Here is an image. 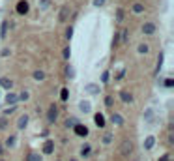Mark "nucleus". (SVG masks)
Returning a JSON list of instances; mask_svg holds the SVG:
<instances>
[{"instance_id":"nucleus-1","label":"nucleus","mask_w":174,"mask_h":161,"mask_svg":"<svg viewBox=\"0 0 174 161\" xmlns=\"http://www.w3.org/2000/svg\"><path fill=\"white\" fill-rule=\"evenodd\" d=\"M56 118H58V105L53 103L51 107H49V111H47V122L49 124H55Z\"/></svg>"},{"instance_id":"nucleus-2","label":"nucleus","mask_w":174,"mask_h":161,"mask_svg":"<svg viewBox=\"0 0 174 161\" xmlns=\"http://www.w3.org/2000/svg\"><path fill=\"white\" fill-rule=\"evenodd\" d=\"M28 10H30L28 0H19V2H17V6H15L17 15H26V13H28Z\"/></svg>"},{"instance_id":"nucleus-3","label":"nucleus","mask_w":174,"mask_h":161,"mask_svg":"<svg viewBox=\"0 0 174 161\" xmlns=\"http://www.w3.org/2000/svg\"><path fill=\"white\" fill-rule=\"evenodd\" d=\"M71 129H73V133H75L77 137H86V135H88V127H86L84 124H75Z\"/></svg>"},{"instance_id":"nucleus-4","label":"nucleus","mask_w":174,"mask_h":161,"mask_svg":"<svg viewBox=\"0 0 174 161\" xmlns=\"http://www.w3.org/2000/svg\"><path fill=\"white\" fill-rule=\"evenodd\" d=\"M133 152V143L131 141H123L122 144H120V154L122 155H129Z\"/></svg>"},{"instance_id":"nucleus-5","label":"nucleus","mask_w":174,"mask_h":161,"mask_svg":"<svg viewBox=\"0 0 174 161\" xmlns=\"http://www.w3.org/2000/svg\"><path fill=\"white\" fill-rule=\"evenodd\" d=\"M140 30H142V34H146V36H152V34L156 32V25H154V22H144Z\"/></svg>"},{"instance_id":"nucleus-6","label":"nucleus","mask_w":174,"mask_h":161,"mask_svg":"<svg viewBox=\"0 0 174 161\" xmlns=\"http://www.w3.org/2000/svg\"><path fill=\"white\" fill-rule=\"evenodd\" d=\"M94 124L97 126V127H105V116L101 112H95L94 114Z\"/></svg>"},{"instance_id":"nucleus-7","label":"nucleus","mask_w":174,"mask_h":161,"mask_svg":"<svg viewBox=\"0 0 174 161\" xmlns=\"http://www.w3.org/2000/svg\"><path fill=\"white\" fill-rule=\"evenodd\" d=\"M120 99H122L123 103H127V105H129V103H133V96L129 94L127 90H120Z\"/></svg>"},{"instance_id":"nucleus-8","label":"nucleus","mask_w":174,"mask_h":161,"mask_svg":"<svg viewBox=\"0 0 174 161\" xmlns=\"http://www.w3.org/2000/svg\"><path fill=\"white\" fill-rule=\"evenodd\" d=\"M84 90L88 92L90 96H95V94H99V84H95V83H90V84H86V86H84Z\"/></svg>"},{"instance_id":"nucleus-9","label":"nucleus","mask_w":174,"mask_h":161,"mask_svg":"<svg viewBox=\"0 0 174 161\" xmlns=\"http://www.w3.org/2000/svg\"><path fill=\"white\" fill-rule=\"evenodd\" d=\"M156 144V137L154 135H148L146 139H144V150H152Z\"/></svg>"},{"instance_id":"nucleus-10","label":"nucleus","mask_w":174,"mask_h":161,"mask_svg":"<svg viewBox=\"0 0 174 161\" xmlns=\"http://www.w3.org/2000/svg\"><path fill=\"white\" fill-rule=\"evenodd\" d=\"M41 150H43V154H45V155H49V154H53V150H55V143H53V141H49V139H47Z\"/></svg>"},{"instance_id":"nucleus-11","label":"nucleus","mask_w":174,"mask_h":161,"mask_svg":"<svg viewBox=\"0 0 174 161\" xmlns=\"http://www.w3.org/2000/svg\"><path fill=\"white\" fill-rule=\"evenodd\" d=\"M0 86L6 88V90H11V88H13V81L8 79V77H2V79H0Z\"/></svg>"},{"instance_id":"nucleus-12","label":"nucleus","mask_w":174,"mask_h":161,"mask_svg":"<svg viewBox=\"0 0 174 161\" xmlns=\"http://www.w3.org/2000/svg\"><path fill=\"white\" fill-rule=\"evenodd\" d=\"M19 101V96L17 94H13V92H8V96H6V103L8 105H15Z\"/></svg>"},{"instance_id":"nucleus-13","label":"nucleus","mask_w":174,"mask_h":161,"mask_svg":"<svg viewBox=\"0 0 174 161\" xmlns=\"http://www.w3.org/2000/svg\"><path fill=\"white\" fill-rule=\"evenodd\" d=\"M111 122L116 124V126H123V116H122V114H118V112H114L112 116H111Z\"/></svg>"},{"instance_id":"nucleus-14","label":"nucleus","mask_w":174,"mask_h":161,"mask_svg":"<svg viewBox=\"0 0 174 161\" xmlns=\"http://www.w3.org/2000/svg\"><path fill=\"white\" fill-rule=\"evenodd\" d=\"M28 120H30V118L26 116V114H22V116L19 118V122H17V127H19V129H24V127L28 126Z\"/></svg>"},{"instance_id":"nucleus-15","label":"nucleus","mask_w":174,"mask_h":161,"mask_svg":"<svg viewBox=\"0 0 174 161\" xmlns=\"http://www.w3.org/2000/svg\"><path fill=\"white\" fill-rule=\"evenodd\" d=\"M79 109H81V111H83V112L86 114V112H90V111H92V103H90V101H84V99H83V101L79 103Z\"/></svg>"},{"instance_id":"nucleus-16","label":"nucleus","mask_w":174,"mask_h":161,"mask_svg":"<svg viewBox=\"0 0 174 161\" xmlns=\"http://www.w3.org/2000/svg\"><path fill=\"white\" fill-rule=\"evenodd\" d=\"M90 154H92V146H90V144H83V146H81V155H83V157H88Z\"/></svg>"},{"instance_id":"nucleus-17","label":"nucleus","mask_w":174,"mask_h":161,"mask_svg":"<svg viewBox=\"0 0 174 161\" xmlns=\"http://www.w3.org/2000/svg\"><path fill=\"white\" fill-rule=\"evenodd\" d=\"M8 36V21H2V28H0V39H6Z\"/></svg>"},{"instance_id":"nucleus-18","label":"nucleus","mask_w":174,"mask_h":161,"mask_svg":"<svg viewBox=\"0 0 174 161\" xmlns=\"http://www.w3.org/2000/svg\"><path fill=\"white\" fill-rule=\"evenodd\" d=\"M127 39H129V34H127V28H123V30H120V41H122V45H126V43H127Z\"/></svg>"},{"instance_id":"nucleus-19","label":"nucleus","mask_w":174,"mask_h":161,"mask_svg":"<svg viewBox=\"0 0 174 161\" xmlns=\"http://www.w3.org/2000/svg\"><path fill=\"white\" fill-rule=\"evenodd\" d=\"M15 144H17V137H15V135H10L8 139H6V146H8V148H13Z\"/></svg>"},{"instance_id":"nucleus-20","label":"nucleus","mask_w":174,"mask_h":161,"mask_svg":"<svg viewBox=\"0 0 174 161\" xmlns=\"http://www.w3.org/2000/svg\"><path fill=\"white\" fill-rule=\"evenodd\" d=\"M67 13H69V8H67V6H64V8L60 10V17H58V19H60V22H64V21L67 19Z\"/></svg>"},{"instance_id":"nucleus-21","label":"nucleus","mask_w":174,"mask_h":161,"mask_svg":"<svg viewBox=\"0 0 174 161\" xmlns=\"http://www.w3.org/2000/svg\"><path fill=\"white\" fill-rule=\"evenodd\" d=\"M32 77H34L36 81H43V79H45V73H43L41 70H36V71L32 73Z\"/></svg>"},{"instance_id":"nucleus-22","label":"nucleus","mask_w":174,"mask_h":161,"mask_svg":"<svg viewBox=\"0 0 174 161\" xmlns=\"http://www.w3.org/2000/svg\"><path fill=\"white\" fill-rule=\"evenodd\" d=\"M60 99H62V101H67V99H69V90H67V88H62V90H60Z\"/></svg>"},{"instance_id":"nucleus-23","label":"nucleus","mask_w":174,"mask_h":161,"mask_svg":"<svg viewBox=\"0 0 174 161\" xmlns=\"http://www.w3.org/2000/svg\"><path fill=\"white\" fill-rule=\"evenodd\" d=\"M123 17H126V11H123L122 8H118V10H116V21H118V22H122V21H123Z\"/></svg>"},{"instance_id":"nucleus-24","label":"nucleus","mask_w":174,"mask_h":161,"mask_svg":"<svg viewBox=\"0 0 174 161\" xmlns=\"http://www.w3.org/2000/svg\"><path fill=\"white\" fill-rule=\"evenodd\" d=\"M133 11H135V13H142V11H144V4L135 2V4H133Z\"/></svg>"},{"instance_id":"nucleus-25","label":"nucleus","mask_w":174,"mask_h":161,"mask_svg":"<svg viewBox=\"0 0 174 161\" xmlns=\"http://www.w3.org/2000/svg\"><path fill=\"white\" fill-rule=\"evenodd\" d=\"M66 77H69V79L75 77V70H73L71 66H67V67H66Z\"/></svg>"},{"instance_id":"nucleus-26","label":"nucleus","mask_w":174,"mask_h":161,"mask_svg":"<svg viewBox=\"0 0 174 161\" xmlns=\"http://www.w3.org/2000/svg\"><path fill=\"white\" fill-rule=\"evenodd\" d=\"M148 51H150V47H148L146 43H140V45H139V53H140V54H146Z\"/></svg>"},{"instance_id":"nucleus-27","label":"nucleus","mask_w":174,"mask_h":161,"mask_svg":"<svg viewBox=\"0 0 174 161\" xmlns=\"http://www.w3.org/2000/svg\"><path fill=\"white\" fill-rule=\"evenodd\" d=\"M163 58H165V56H163V53H161V54H159V60H157V66H156V71H157V73L161 71V67H163Z\"/></svg>"},{"instance_id":"nucleus-28","label":"nucleus","mask_w":174,"mask_h":161,"mask_svg":"<svg viewBox=\"0 0 174 161\" xmlns=\"http://www.w3.org/2000/svg\"><path fill=\"white\" fill-rule=\"evenodd\" d=\"M152 114H154V111L148 109V111L144 112V120H146V122H152Z\"/></svg>"},{"instance_id":"nucleus-29","label":"nucleus","mask_w":174,"mask_h":161,"mask_svg":"<svg viewBox=\"0 0 174 161\" xmlns=\"http://www.w3.org/2000/svg\"><path fill=\"white\" fill-rule=\"evenodd\" d=\"M28 98H30V94H28V92H26V90H22V92H21V94H19V99H21V101H26Z\"/></svg>"},{"instance_id":"nucleus-30","label":"nucleus","mask_w":174,"mask_h":161,"mask_svg":"<svg viewBox=\"0 0 174 161\" xmlns=\"http://www.w3.org/2000/svg\"><path fill=\"white\" fill-rule=\"evenodd\" d=\"M120 43V30L114 34V38H112V47H116V45Z\"/></svg>"},{"instance_id":"nucleus-31","label":"nucleus","mask_w":174,"mask_h":161,"mask_svg":"<svg viewBox=\"0 0 174 161\" xmlns=\"http://www.w3.org/2000/svg\"><path fill=\"white\" fill-rule=\"evenodd\" d=\"M112 103H114V98L112 96H107L105 98V107H112Z\"/></svg>"},{"instance_id":"nucleus-32","label":"nucleus","mask_w":174,"mask_h":161,"mask_svg":"<svg viewBox=\"0 0 174 161\" xmlns=\"http://www.w3.org/2000/svg\"><path fill=\"white\" fill-rule=\"evenodd\" d=\"M28 161H41V155L39 154H30L28 155Z\"/></svg>"},{"instance_id":"nucleus-33","label":"nucleus","mask_w":174,"mask_h":161,"mask_svg":"<svg viewBox=\"0 0 174 161\" xmlns=\"http://www.w3.org/2000/svg\"><path fill=\"white\" fill-rule=\"evenodd\" d=\"M62 54H64V58H66V60H69V58H71V49H69V47H66Z\"/></svg>"},{"instance_id":"nucleus-34","label":"nucleus","mask_w":174,"mask_h":161,"mask_svg":"<svg viewBox=\"0 0 174 161\" xmlns=\"http://www.w3.org/2000/svg\"><path fill=\"white\" fill-rule=\"evenodd\" d=\"M75 120H77V118H67V122H66V127H73V126L77 124Z\"/></svg>"},{"instance_id":"nucleus-35","label":"nucleus","mask_w":174,"mask_h":161,"mask_svg":"<svg viewBox=\"0 0 174 161\" xmlns=\"http://www.w3.org/2000/svg\"><path fill=\"white\" fill-rule=\"evenodd\" d=\"M109 79H111V73H109V71H103V75H101V81H103V83H109Z\"/></svg>"},{"instance_id":"nucleus-36","label":"nucleus","mask_w":174,"mask_h":161,"mask_svg":"<svg viewBox=\"0 0 174 161\" xmlns=\"http://www.w3.org/2000/svg\"><path fill=\"white\" fill-rule=\"evenodd\" d=\"M39 8L41 10H47L49 8V0H39Z\"/></svg>"},{"instance_id":"nucleus-37","label":"nucleus","mask_w":174,"mask_h":161,"mask_svg":"<svg viewBox=\"0 0 174 161\" xmlns=\"http://www.w3.org/2000/svg\"><path fill=\"white\" fill-rule=\"evenodd\" d=\"M15 109H17V105H11L10 109H6V111H4V114H6V116H8V114H11V112H15Z\"/></svg>"},{"instance_id":"nucleus-38","label":"nucleus","mask_w":174,"mask_h":161,"mask_svg":"<svg viewBox=\"0 0 174 161\" xmlns=\"http://www.w3.org/2000/svg\"><path fill=\"white\" fill-rule=\"evenodd\" d=\"M66 38H67V39H71V38H73V26H69V28L66 30Z\"/></svg>"},{"instance_id":"nucleus-39","label":"nucleus","mask_w":174,"mask_h":161,"mask_svg":"<svg viewBox=\"0 0 174 161\" xmlns=\"http://www.w3.org/2000/svg\"><path fill=\"white\" fill-rule=\"evenodd\" d=\"M6 126H8V120H6V116H4V118H0V129H6Z\"/></svg>"},{"instance_id":"nucleus-40","label":"nucleus","mask_w":174,"mask_h":161,"mask_svg":"<svg viewBox=\"0 0 174 161\" xmlns=\"http://www.w3.org/2000/svg\"><path fill=\"white\" fill-rule=\"evenodd\" d=\"M123 77H126V70H120V71H118V75H116V79H118V81H122Z\"/></svg>"},{"instance_id":"nucleus-41","label":"nucleus","mask_w":174,"mask_h":161,"mask_svg":"<svg viewBox=\"0 0 174 161\" xmlns=\"http://www.w3.org/2000/svg\"><path fill=\"white\" fill-rule=\"evenodd\" d=\"M111 141H112V137H111V133H107V135L103 137V143H105V144H109Z\"/></svg>"},{"instance_id":"nucleus-42","label":"nucleus","mask_w":174,"mask_h":161,"mask_svg":"<svg viewBox=\"0 0 174 161\" xmlns=\"http://www.w3.org/2000/svg\"><path fill=\"white\" fill-rule=\"evenodd\" d=\"M105 2H107V0H94V6H97V8H99V6H103Z\"/></svg>"},{"instance_id":"nucleus-43","label":"nucleus","mask_w":174,"mask_h":161,"mask_svg":"<svg viewBox=\"0 0 174 161\" xmlns=\"http://www.w3.org/2000/svg\"><path fill=\"white\" fill-rule=\"evenodd\" d=\"M172 84H174L172 79H167V81H165V86H167V88H172Z\"/></svg>"},{"instance_id":"nucleus-44","label":"nucleus","mask_w":174,"mask_h":161,"mask_svg":"<svg viewBox=\"0 0 174 161\" xmlns=\"http://www.w3.org/2000/svg\"><path fill=\"white\" fill-rule=\"evenodd\" d=\"M168 159H170L168 155H161V157H159V161H168Z\"/></svg>"},{"instance_id":"nucleus-45","label":"nucleus","mask_w":174,"mask_h":161,"mask_svg":"<svg viewBox=\"0 0 174 161\" xmlns=\"http://www.w3.org/2000/svg\"><path fill=\"white\" fill-rule=\"evenodd\" d=\"M4 152H6V150H4V146L0 144V155H4Z\"/></svg>"},{"instance_id":"nucleus-46","label":"nucleus","mask_w":174,"mask_h":161,"mask_svg":"<svg viewBox=\"0 0 174 161\" xmlns=\"http://www.w3.org/2000/svg\"><path fill=\"white\" fill-rule=\"evenodd\" d=\"M71 161H77V159H71Z\"/></svg>"},{"instance_id":"nucleus-47","label":"nucleus","mask_w":174,"mask_h":161,"mask_svg":"<svg viewBox=\"0 0 174 161\" xmlns=\"http://www.w3.org/2000/svg\"><path fill=\"white\" fill-rule=\"evenodd\" d=\"M2 161H4V159H2Z\"/></svg>"},{"instance_id":"nucleus-48","label":"nucleus","mask_w":174,"mask_h":161,"mask_svg":"<svg viewBox=\"0 0 174 161\" xmlns=\"http://www.w3.org/2000/svg\"><path fill=\"white\" fill-rule=\"evenodd\" d=\"M168 161H170V159H168Z\"/></svg>"}]
</instances>
